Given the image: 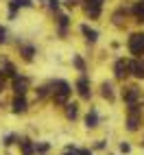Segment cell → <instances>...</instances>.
<instances>
[{"instance_id":"obj_1","label":"cell","mask_w":144,"mask_h":155,"mask_svg":"<svg viewBox=\"0 0 144 155\" xmlns=\"http://www.w3.org/2000/svg\"><path fill=\"white\" fill-rule=\"evenodd\" d=\"M70 85L66 81H55L53 83V96H55V103H66L68 96H70Z\"/></svg>"},{"instance_id":"obj_2","label":"cell","mask_w":144,"mask_h":155,"mask_svg":"<svg viewBox=\"0 0 144 155\" xmlns=\"http://www.w3.org/2000/svg\"><path fill=\"white\" fill-rule=\"evenodd\" d=\"M142 125V114L138 109V105H131L129 107V118H127V129L129 131H138Z\"/></svg>"},{"instance_id":"obj_3","label":"cell","mask_w":144,"mask_h":155,"mask_svg":"<svg viewBox=\"0 0 144 155\" xmlns=\"http://www.w3.org/2000/svg\"><path fill=\"white\" fill-rule=\"evenodd\" d=\"M129 50H131L136 57L144 55V33H133V35L129 37Z\"/></svg>"},{"instance_id":"obj_4","label":"cell","mask_w":144,"mask_h":155,"mask_svg":"<svg viewBox=\"0 0 144 155\" xmlns=\"http://www.w3.org/2000/svg\"><path fill=\"white\" fill-rule=\"evenodd\" d=\"M122 98H125L129 105H138L140 103V90L138 87H127L125 92H122Z\"/></svg>"},{"instance_id":"obj_5","label":"cell","mask_w":144,"mask_h":155,"mask_svg":"<svg viewBox=\"0 0 144 155\" xmlns=\"http://www.w3.org/2000/svg\"><path fill=\"white\" fill-rule=\"evenodd\" d=\"M100 5L103 0H85V11L90 18H98L100 15Z\"/></svg>"},{"instance_id":"obj_6","label":"cell","mask_w":144,"mask_h":155,"mask_svg":"<svg viewBox=\"0 0 144 155\" xmlns=\"http://www.w3.org/2000/svg\"><path fill=\"white\" fill-rule=\"evenodd\" d=\"M114 72H116V77H118V79H125V77L129 74V61L118 59V61H116V66H114Z\"/></svg>"},{"instance_id":"obj_7","label":"cell","mask_w":144,"mask_h":155,"mask_svg":"<svg viewBox=\"0 0 144 155\" xmlns=\"http://www.w3.org/2000/svg\"><path fill=\"white\" fill-rule=\"evenodd\" d=\"M26 87H28V81L24 77H13V90H15V94H22L24 96Z\"/></svg>"},{"instance_id":"obj_8","label":"cell","mask_w":144,"mask_h":155,"mask_svg":"<svg viewBox=\"0 0 144 155\" xmlns=\"http://www.w3.org/2000/svg\"><path fill=\"white\" fill-rule=\"evenodd\" d=\"M129 70H131L138 79H144V61H142V59L131 61V64H129Z\"/></svg>"},{"instance_id":"obj_9","label":"cell","mask_w":144,"mask_h":155,"mask_svg":"<svg viewBox=\"0 0 144 155\" xmlns=\"http://www.w3.org/2000/svg\"><path fill=\"white\" fill-rule=\"evenodd\" d=\"M77 90H79L81 98H90V83H87L85 77H81V79L77 81Z\"/></svg>"},{"instance_id":"obj_10","label":"cell","mask_w":144,"mask_h":155,"mask_svg":"<svg viewBox=\"0 0 144 155\" xmlns=\"http://www.w3.org/2000/svg\"><path fill=\"white\" fill-rule=\"evenodd\" d=\"M13 111H15V114L26 111V98H24L22 94H18V96H15V101H13Z\"/></svg>"},{"instance_id":"obj_11","label":"cell","mask_w":144,"mask_h":155,"mask_svg":"<svg viewBox=\"0 0 144 155\" xmlns=\"http://www.w3.org/2000/svg\"><path fill=\"white\" fill-rule=\"evenodd\" d=\"M81 31H83V35H85V39H87V42H96V39H98V33H96L94 28H90L87 24H83V26H81Z\"/></svg>"},{"instance_id":"obj_12","label":"cell","mask_w":144,"mask_h":155,"mask_svg":"<svg viewBox=\"0 0 144 155\" xmlns=\"http://www.w3.org/2000/svg\"><path fill=\"white\" fill-rule=\"evenodd\" d=\"M31 5H33L31 0H11V5H9V7H11V18L15 15V9H20V7H31Z\"/></svg>"},{"instance_id":"obj_13","label":"cell","mask_w":144,"mask_h":155,"mask_svg":"<svg viewBox=\"0 0 144 155\" xmlns=\"http://www.w3.org/2000/svg\"><path fill=\"white\" fill-rule=\"evenodd\" d=\"M77 114H79L77 103H68V105H66V116H68L70 120H74V118H77Z\"/></svg>"},{"instance_id":"obj_14","label":"cell","mask_w":144,"mask_h":155,"mask_svg":"<svg viewBox=\"0 0 144 155\" xmlns=\"http://www.w3.org/2000/svg\"><path fill=\"white\" fill-rule=\"evenodd\" d=\"M133 13H136L138 22H144V0H142V2H138L136 7H133Z\"/></svg>"},{"instance_id":"obj_15","label":"cell","mask_w":144,"mask_h":155,"mask_svg":"<svg viewBox=\"0 0 144 155\" xmlns=\"http://www.w3.org/2000/svg\"><path fill=\"white\" fill-rule=\"evenodd\" d=\"M85 122H87V127H96V122H98V114H96V109H90Z\"/></svg>"},{"instance_id":"obj_16","label":"cell","mask_w":144,"mask_h":155,"mask_svg":"<svg viewBox=\"0 0 144 155\" xmlns=\"http://www.w3.org/2000/svg\"><path fill=\"white\" fill-rule=\"evenodd\" d=\"M20 147H22V153L24 155H33V144H31V140H20Z\"/></svg>"},{"instance_id":"obj_17","label":"cell","mask_w":144,"mask_h":155,"mask_svg":"<svg viewBox=\"0 0 144 155\" xmlns=\"http://www.w3.org/2000/svg\"><path fill=\"white\" fill-rule=\"evenodd\" d=\"M22 55H24V59H33V55H35V48L33 46H22Z\"/></svg>"},{"instance_id":"obj_18","label":"cell","mask_w":144,"mask_h":155,"mask_svg":"<svg viewBox=\"0 0 144 155\" xmlns=\"http://www.w3.org/2000/svg\"><path fill=\"white\" fill-rule=\"evenodd\" d=\"M100 90H103V96H105V98H109V101L114 98V92H111V85H109V83H103Z\"/></svg>"},{"instance_id":"obj_19","label":"cell","mask_w":144,"mask_h":155,"mask_svg":"<svg viewBox=\"0 0 144 155\" xmlns=\"http://www.w3.org/2000/svg\"><path fill=\"white\" fill-rule=\"evenodd\" d=\"M74 66H77L81 72H85V64H83V59H81V57H74Z\"/></svg>"},{"instance_id":"obj_20","label":"cell","mask_w":144,"mask_h":155,"mask_svg":"<svg viewBox=\"0 0 144 155\" xmlns=\"http://www.w3.org/2000/svg\"><path fill=\"white\" fill-rule=\"evenodd\" d=\"M13 142H15V136L11 133V136H7V138H5V142H2V144H5V147H11Z\"/></svg>"},{"instance_id":"obj_21","label":"cell","mask_w":144,"mask_h":155,"mask_svg":"<svg viewBox=\"0 0 144 155\" xmlns=\"http://www.w3.org/2000/svg\"><path fill=\"white\" fill-rule=\"evenodd\" d=\"M5 42H7V31L0 26V44H5Z\"/></svg>"},{"instance_id":"obj_22","label":"cell","mask_w":144,"mask_h":155,"mask_svg":"<svg viewBox=\"0 0 144 155\" xmlns=\"http://www.w3.org/2000/svg\"><path fill=\"white\" fill-rule=\"evenodd\" d=\"M37 151L39 153H46L48 151V144H37Z\"/></svg>"},{"instance_id":"obj_23","label":"cell","mask_w":144,"mask_h":155,"mask_svg":"<svg viewBox=\"0 0 144 155\" xmlns=\"http://www.w3.org/2000/svg\"><path fill=\"white\" fill-rule=\"evenodd\" d=\"M120 151H122V153H129V151H131V147H129V144H125V142H122V144H120Z\"/></svg>"},{"instance_id":"obj_24","label":"cell","mask_w":144,"mask_h":155,"mask_svg":"<svg viewBox=\"0 0 144 155\" xmlns=\"http://www.w3.org/2000/svg\"><path fill=\"white\" fill-rule=\"evenodd\" d=\"M77 155H92V153H90L87 149H79V151H77Z\"/></svg>"},{"instance_id":"obj_25","label":"cell","mask_w":144,"mask_h":155,"mask_svg":"<svg viewBox=\"0 0 144 155\" xmlns=\"http://www.w3.org/2000/svg\"><path fill=\"white\" fill-rule=\"evenodd\" d=\"M48 2H50V7H53V9H57V7H59V0H48Z\"/></svg>"},{"instance_id":"obj_26","label":"cell","mask_w":144,"mask_h":155,"mask_svg":"<svg viewBox=\"0 0 144 155\" xmlns=\"http://www.w3.org/2000/svg\"><path fill=\"white\" fill-rule=\"evenodd\" d=\"M64 155H77V149H72V147H70V149H68V153H64Z\"/></svg>"}]
</instances>
